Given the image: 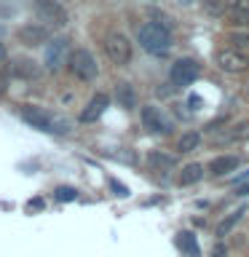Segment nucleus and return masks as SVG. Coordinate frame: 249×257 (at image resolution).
<instances>
[{
    "instance_id": "4468645a",
    "label": "nucleus",
    "mask_w": 249,
    "mask_h": 257,
    "mask_svg": "<svg viewBox=\"0 0 249 257\" xmlns=\"http://www.w3.org/2000/svg\"><path fill=\"white\" fill-rule=\"evenodd\" d=\"M236 166H238L236 156H217L212 164H209V172H212L214 177H222V174H230Z\"/></svg>"
},
{
    "instance_id": "c85d7f7f",
    "label": "nucleus",
    "mask_w": 249,
    "mask_h": 257,
    "mask_svg": "<svg viewBox=\"0 0 249 257\" xmlns=\"http://www.w3.org/2000/svg\"><path fill=\"white\" fill-rule=\"evenodd\" d=\"M188 104H190V110H198L201 99H198V96H190V99H188Z\"/></svg>"
},
{
    "instance_id": "2eb2a0df",
    "label": "nucleus",
    "mask_w": 249,
    "mask_h": 257,
    "mask_svg": "<svg viewBox=\"0 0 249 257\" xmlns=\"http://www.w3.org/2000/svg\"><path fill=\"white\" fill-rule=\"evenodd\" d=\"M115 99H118L120 107H126V110L137 107V94H134L132 83H118L115 86Z\"/></svg>"
},
{
    "instance_id": "a211bd4d",
    "label": "nucleus",
    "mask_w": 249,
    "mask_h": 257,
    "mask_svg": "<svg viewBox=\"0 0 249 257\" xmlns=\"http://www.w3.org/2000/svg\"><path fill=\"white\" fill-rule=\"evenodd\" d=\"M148 164L153 169H172L177 164V158L174 156H166V153H161V150H153L150 156H148Z\"/></svg>"
},
{
    "instance_id": "412c9836",
    "label": "nucleus",
    "mask_w": 249,
    "mask_h": 257,
    "mask_svg": "<svg viewBox=\"0 0 249 257\" xmlns=\"http://www.w3.org/2000/svg\"><path fill=\"white\" fill-rule=\"evenodd\" d=\"M180 246H182L190 257H198V244H196V236H193V233H188V230L180 233Z\"/></svg>"
},
{
    "instance_id": "2f4dec72",
    "label": "nucleus",
    "mask_w": 249,
    "mask_h": 257,
    "mask_svg": "<svg viewBox=\"0 0 249 257\" xmlns=\"http://www.w3.org/2000/svg\"><path fill=\"white\" fill-rule=\"evenodd\" d=\"M246 94H249V86H246Z\"/></svg>"
},
{
    "instance_id": "f8f14e48",
    "label": "nucleus",
    "mask_w": 249,
    "mask_h": 257,
    "mask_svg": "<svg viewBox=\"0 0 249 257\" xmlns=\"http://www.w3.org/2000/svg\"><path fill=\"white\" fill-rule=\"evenodd\" d=\"M140 118H142V126L148 128V132H153V134H169L172 132V123L166 120V115L158 107H153V104H148V107L140 110Z\"/></svg>"
},
{
    "instance_id": "f3484780",
    "label": "nucleus",
    "mask_w": 249,
    "mask_h": 257,
    "mask_svg": "<svg viewBox=\"0 0 249 257\" xmlns=\"http://www.w3.org/2000/svg\"><path fill=\"white\" fill-rule=\"evenodd\" d=\"M201 177H204V166L188 164V166H182V172H180V185H193V182H198Z\"/></svg>"
},
{
    "instance_id": "6e6552de",
    "label": "nucleus",
    "mask_w": 249,
    "mask_h": 257,
    "mask_svg": "<svg viewBox=\"0 0 249 257\" xmlns=\"http://www.w3.org/2000/svg\"><path fill=\"white\" fill-rule=\"evenodd\" d=\"M198 75H201V64L196 59H177L172 64L169 80H172V86H190L198 80Z\"/></svg>"
},
{
    "instance_id": "20e7f679",
    "label": "nucleus",
    "mask_w": 249,
    "mask_h": 257,
    "mask_svg": "<svg viewBox=\"0 0 249 257\" xmlns=\"http://www.w3.org/2000/svg\"><path fill=\"white\" fill-rule=\"evenodd\" d=\"M67 70L78 80H83V83H91V80H96V75H99V64H96L94 54L88 51V48H72L70 56H67Z\"/></svg>"
},
{
    "instance_id": "5701e85b",
    "label": "nucleus",
    "mask_w": 249,
    "mask_h": 257,
    "mask_svg": "<svg viewBox=\"0 0 249 257\" xmlns=\"http://www.w3.org/2000/svg\"><path fill=\"white\" fill-rule=\"evenodd\" d=\"M230 43H233V48H249V30L233 32V35H230Z\"/></svg>"
},
{
    "instance_id": "aec40b11",
    "label": "nucleus",
    "mask_w": 249,
    "mask_h": 257,
    "mask_svg": "<svg viewBox=\"0 0 249 257\" xmlns=\"http://www.w3.org/2000/svg\"><path fill=\"white\" fill-rule=\"evenodd\" d=\"M198 145H201V134H198V132H188V134L180 137V142H177V150L190 153V150H196Z\"/></svg>"
},
{
    "instance_id": "393cba45",
    "label": "nucleus",
    "mask_w": 249,
    "mask_h": 257,
    "mask_svg": "<svg viewBox=\"0 0 249 257\" xmlns=\"http://www.w3.org/2000/svg\"><path fill=\"white\" fill-rule=\"evenodd\" d=\"M40 209H46L43 198H30L27 201V214H35V212H40Z\"/></svg>"
},
{
    "instance_id": "4be33fe9",
    "label": "nucleus",
    "mask_w": 249,
    "mask_h": 257,
    "mask_svg": "<svg viewBox=\"0 0 249 257\" xmlns=\"http://www.w3.org/2000/svg\"><path fill=\"white\" fill-rule=\"evenodd\" d=\"M54 198L59 201V204H67V201H75L78 198V190L70 188V185H59V188L54 190Z\"/></svg>"
},
{
    "instance_id": "39448f33",
    "label": "nucleus",
    "mask_w": 249,
    "mask_h": 257,
    "mask_svg": "<svg viewBox=\"0 0 249 257\" xmlns=\"http://www.w3.org/2000/svg\"><path fill=\"white\" fill-rule=\"evenodd\" d=\"M70 40L56 35L43 46V70L46 72H59L62 67H67V56H70Z\"/></svg>"
},
{
    "instance_id": "423d86ee",
    "label": "nucleus",
    "mask_w": 249,
    "mask_h": 257,
    "mask_svg": "<svg viewBox=\"0 0 249 257\" xmlns=\"http://www.w3.org/2000/svg\"><path fill=\"white\" fill-rule=\"evenodd\" d=\"M14 38L19 40L24 48H40L51 40V30L40 22H27V24H19L14 30Z\"/></svg>"
},
{
    "instance_id": "0eeeda50",
    "label": "nucleus",
    "mask_w": 249,
    "mask_h": 257,
    "mask_svg": "<svg viewBox=\"0 0 249 257\" xmlns=\"http://www.w3.org/2000/svg\"><path fill=\"white\" fill-rule=\"evenodd\" d=\"M104 54H107V59L112 64L126 67V64L132 62V43H129V38L123 32H110V35L104 38Z\"/></svg>"
},
{
    "instance_id": "f03ea898",
    "label": "nucleus",
    "mask_w": 249,
    "mask_h": 257,
    "mask_svg": "<svg viewBox=\"0 0 249 257\" xmlns=\"http://www.w3.org/2000/svg\"><path fill=\"white\" fill-rule=\"evenodd\" d=\"M137 40L140 46L145 48L148 54H166L172 48V32H169L166 24H158V22H145L140 30H137Z\"/></svg>"
},
{
    "instance_id": "a878e982",
    "label": "nucleus",
    "mask_w": 249,
    "mask_h": 257,
    "mask_svg": "<svg viewBox=\"0 0 249 257\" xmlns=\"http://www.w3.org/2000/svg\"><path fill=\"white\" fill-rule=\"evenodd\" d=\"M110 185H112V190H115V196H120V198H126V196H129L126 185H120L118 180H110Z\"/></svg>"
},
{
    "instance_id": "ddd939ff",
    "label": "nucleus",
    "mask_w": 249,
    "mask_h": 257,
    "mask_svg": "<svg viewBox=\"0 0 249 257\" xmlns=\"http://www.w3.org/2000/svg\"><path fill=\"white\" fill-rule=\"evenodd\" d=\"M107 107H110V96L102 94V91L94 94L91 99H88V104L83 107V112H80V123H94V120H99Z\"/></svg>"
},
{
    "instance_id": "f257e3e1",
    "label": "nucleus",
    "mask_w": 249,
    "mask_h": 257,
    "mask_svg": "<svg viewBox=\"0 0 249 257\" xmlns=\"http://www.w3.org/2000/svg\"><path fill=\"white\" fill-rule=\"evenodd\" d=\"M22 123H27L30 128H38V132H48V134H67L70 132V120L64 118H56L51 112H46L43 107L38 104H22L16 110Z\"/></svg>"
},
{
    "instance_id": "b1692460",
    "label": "nucleus",
    "mask_w": 249,
    "mask_h": 257,
    "mask_svg": "<svg viewBox=\"0 0 249 257\" xmlns=\"http://www.w3.org/2000/svg\"><path fill=\"white\" fill-rule=\"evenodd\" d=\"M246 193H249V172L236 180V196H246Z\"/></svg>"
},
{
    "instance_id": "dca6fc26",
    "label": "nucleus",
    "mask_w": 249,
    "mask_h": 257,
    "mask_svg": "<svg viewBox=\"0 0 249 257\" xmlns=\"http://www.w3.org/2000/svg\"><path fill=\"white\" fill-rule=\"evenodd\" d=\"M244 214H246V206H238L236 212H230V214L225 217V220H222L220 225H217V236H220V238H222V236H228V233L233 230V225H236Z\"/></svg>"
},
{
    "instance_id": "7ed1b4c3",
    "label": "nucleus",
    "mask_w": 249,
    "mask_h": 257,
    "mask_svg": "<svg viewBox=\"0 0 249 257\" xmlns=\"http://www.w3.org/2000/svg\"><path fill=\"white\" fill-rule=\"evenodd\" d=\"M32 14L40 24H46L48 30H59L67 24V8L62 6V0H32Z\"/></svg>"
},
{
    "instance_id": "cd10ccee",
    "label": "nucleus",
    "mask_w": 249,
    "mask_h": 257,
    "mask_svg": "<svg viewBox=\"0 0 249 257\" xmlns=\"http://www.w3.org/2000/svg\"><path fill=\"white\" fill-rule=\"evenodd\" d=\"M212 257H225V244H217L212 249Z\"/></svg>"
},
{
    "instance_id": "bb28decb",
    "label": "nucleus",
    "mask_w": 249,
    "mask_h": 257,
    "mask_svg": "<svg viewBox=\"0 0 249 257\" xmlns=\"http://www.w3.org/2000/svg\"><path fill=\"white\" fill-rule=\"evenodd\" d=\"M8 62V48H6V43L0 40V64H6Z\"/></svg>"
},
{
    "instance_id": "9b49d317",
    "label": "nucleus",
    "mask_w": 249,
    "mask_h": 257,
    "mask_svg": "<svg viewBox=\"0 0 249 257\" xmlns=\"http://www.w3.org/2000/svg\"><path fill=\"white\" fill-rule=\"evenodd\" d=\"M206 14H212V16H238V14H244L249 11V0H206Z\"/></svg>"
},
{
    "instance_id": "c756f323",
    "label": "nucleus",
    "mask_w": 249,
    "mask_h": 257,
    "mask_svg": "<svg viewBox=\"0 0 249 257\" xmlns=\"http://www.w3.org/2000/svg\"><path fill=\"white\" fill-rule=\"evenodd\" d=\"M3 94H6V83L0 80V96H3Z\"/></svg>"
},
{
    "instance_id": "9d476101",
    "label": "nucleus",
    "mask_w": 249,
    "mask_h": 257,
    "mask_svg": "<svg viewBox=\"0 0 249 257\" xmlns=\"http://www.w3.org/2000/svg\"><path fill=\"white\" fill-rule=\"evenodd\" d=\"M8 72L19 80H38L43 75V64H38L35 59H30V56H16V59H11V64H8Z\"/></svg>"
},
{
    "instance_id": "1a4fd4ad",
    "label": "nucleus",
    "mask_w": 249,
    "mask_h": 257,
    "mask_svg": "<svg viewBox=\"0 0 249 257\" xmlns=\"http://www.w3.org/2000/svg\"><path fill=\"white\" fill-rule=\"evenodd\" d=\"M217 64H220V70L225 72H246L249 70V56L241 51V48H222L220 54H217Z\"/></svg>"
},
{
    "instance_id": "7c9ffc66",
    "label": "nucleus",
    "mask_w": 249,
    "mask_h": 257,
    "mask_svg": "<svg viewBox=\"0 0 249 257\" xmlns=\"http://www.w3.org/2000/svg\"><path fill=\"white\" fill-rule=\"evenodd\" d=\"M0 35H3V24H0Z\"/></svg>"
},
{
    "instance_id": "6ab92c4d",
    "label": "nucleus",
    "mask_w": 249,
    "mask_h": 257,
    "mask_svg": "<svg viewBox=\"0 0 249 257\" xmlns=\"http://www.w3.org/2000/svg\"><path fill=\"white\" fill-rule=\"evenodd\" d=\"M225 140H228V142H244V140H249V120L228 128V132H225Z\"/></svg>"
}]
</instances>
